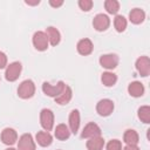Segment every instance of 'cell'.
I'll return each instance as SVG.
<instances>
[{"label": "cell", "mask_w": 150, "mask_h": 150, "mask_svg": "<svg viewBox=\"0 0 150 150\" xmlns=\"http://www.w3.org/2000/svg\"><path fill=\"white\" fill-rule=\"evenodd\" d=\"M34 94H35V84L32 80H25L20 83V86L18 88L19 97L27 100V98H30Z\"/></svg>", "instance_id": "cell-1"}, {"label": "cell", "mask_w": 150, "mask_h": 150, "mask_svg": "<svg viewBox=\"0 0 150 150\" xmlns=\"http://www.w3.org/2000/svg\"><path fill=\"white\" fill-rule=\"evenodd\" d=\"M64 87H66V84H64L63 81H59L56 83V86H52L48 82H43L42 83V91L47 96H50V97H54L55 98L56 96H59L62 93V90L64 89Z\"/></svg>", "instance_id": "cell-2"}, {"label": "cell", "mask_w": 150, "mask_h": 150, "mask_svg": "<svg viewBox=\"0 0 150 150\" xmlns=\"http://www.w3.org/2000/svg\"><path fill=\"white\" fill-rule=\"evenodd\" d=\"M21 69H22V66L20 62L15 61V62H12L7 66L6 68V71H5V77L7 81L9 82H14L19 79L20 76V73H21Z\"/></svg>", "instance_id": "cell-3"}, {"label": "cell", "mask_w": 150, "mask_h": 150, "mask_svg": "<svg viewBox=\"0 0 150 150\" xmlns=\"http://www.w3.org/2000/svg\"><path fill=\"white\" fill-rule=\"evenodd\" d=\"M40 123L45 131H50L54 127V114L50 109H42L40 112Z\"/></svg>", "instance_id": "cell-4"}, {"label": "cell", "mask_w": 150, "mask_h": 150, "mask_svg": "<svg viewBox=\"0 0 150 150\" xmlns=\"http://www.w3.org/2000/svg\"><path fill=\"white\" fill-rule=\"evenodd\" d=\"M33 45H34L35 49H38L40 52L46 50L48 48V45H49L48 38H47L46 33L45 32H41V30L35 32L34 35H33Z\"/></svg>", "instance_id": "cell-5"}, {"label": "cell", "mask_w": 150, "mask_h": 150, "mask_svg": "<svg viewBox=\"0 0 150 150\" xmlns=\"http://www.w3.org/2000/svg\"><path fill=\"white\" fill-rule=\"evenodd\" d=\"M93 26L97 32H103L107 30L108 27L110 26V19L108 15L100 13L97 15H95L94 20H93Z\"/></svg>", "instance_id": "cell-6"}, {"label": "cell", "mask_w": 150, "mask_h": 150, "mask_svg": "<svg viewBox=\"0 0 150 150\" xmlns=\"http://www.w3.org/2000/svg\"><path fill=\"white\" fill-rule=\"evenodd\" d=\"M96 111L101 116H109L114 111V102L109 98H103L98 101L96 104Z\"/></svg>", "instance_id": "cell-7"}, {"label": "cell", "mask_w": 150, "mask_h": 150, "mask_svg": "<svg viewBox=\"0 0 150 150\" xmlns=\"http://www.w3.org/2000/svg\"><path fill=\"white\" fill-rule=\"evenodd\" d=\"M135 66H136V69H137V71L139 73L141 76L146 77L149 75V73H150V60H149L148 56L138 57L136 60Z\"/></svg>", "instance_id": "cell-8"}, {"label": "cell", "mask_w": 150, "mask_h": 150, "mask_svg": "<svg viewBox=\"0 0 150 150\" xmlns=\"http://www.w3.org/2000/svg\"><path fill=\"white\" fill-rule=\"evenodd\" d=\"M35 142L30 134H23L18 142V150H35Z\"/></svg>", "instance_id": "cell-9"}, {"label": "cell", "mask_w": 150, "mask_h": 150, "mask_svg": "<svg viewBox=\"0 0 150 150\" xmlns=\"http://www.w3.org/2000/svg\"><path fill=\"white\" fill-rule=\"evenodd\" d=\"M100 64L105 69H114L118 64V56L115 54H104L100 57Z\"/></svg>", "instance_id": "cell-10"}, {"label": "cell", "mask_w": 150, "mask_h": 150, "mask_svg": "<svg viewBox=\"0 0 150 150\" xmlns=\"http://www.w3.org/2000/svg\"><path fill=\"white\" fill-rule=\"evenodd\" d=\"M96 136H101V129L100 127L94 123V122H90L88 123L83 130H82V134H81V137L82 138H93V137H96Z\"/></svg>", "instance_id": "cell-11"}, {"label": "cell", "mask_w": 150, "mask_h": 150, "mask_svg": "<svg viewBox=\"0 0 150 150\" xmlns=\"http://www.w3.org/2000/svg\"><path fill=\"white\" fill-rule=\"evenodd\" d=\"M18 139V134L12 128H5L1 131V141L6 145H13Z\"/></svg>", "instance_id": "cell-12"}, {"label": "cell", "mask_w": 150, "mask_h": 150, "mask_svg": "<svg viewBox=\"0 0 150 150\" xmlns=\"http://www.w3.org/2000/svg\"><path fill=\"white\" fill-rule=\"evenodd\" d=\"M76 48H77V52H79L81 55H84V56H86V55L91 54L94 46H93V42H91L89 39H81V40L77 42Z\"/></svg>", "instance_id": "cell-13"}, {"label": "cell", "mask_w": 150, "mask_h": 150, "mask_svg": "<svg viewBox=\"0 0 150 150\" xmlns=\"http://www.w3.org/2000/svg\"><path fill=\"white\" fill-rule=\"evenodd\" d=\"M80 128V112L77 109L70 111L69 115V130L73 134H76Z\"/></svg>", "instance_id": "cell-14"}, {"label": "cell", "mask_w": 150, "mask_h": 150, "mask_svg": "<svg viewBox=\"0 0 150 150\" xmlns=\"http://www.w3.org/2000/svg\"><path fill=\"white\" fill-rule=\"evenodd\" d=\"M45 33H46V35H47V38H48V42H49L52 46H56V45L60 43L61 34H60V32H59L55 27H53V26L47 27V29H46Z\"/></svg>", "instance_id": "cell-15"}, {"label": "cell", "mask_w": 150, "mask_h": 150, "mask_svg": "<svg viewBox=\"0 0 150 150\" xmlns=\"http://www.w3.org/2000/svg\"><path fill=\"white\" fill-rule=\"evenodd\" d=\"M145 19V13L143 9L141 8H134L131 9V12L129 13V20L130 22H132L134 25H139L144 21Z\"/></svg>", "instance_id": "cell-16"}, {"label": "cell", "mask_w": 150, "mask_h": 150, "mask_svg": "<svg viewBox=\"0 0 150 150\" xmlns=\"http://www.w3.org/2000/svg\"><path fill=\"white\" fill-rule=\"evenodd\" d=\"M128 93L132 97H141L144 94V86L138 81H134L128 86Z\"/></svg>", "instance_id": "cell-17"}, {"label": "cell", "mask_w": 150, "mask_h": 150, "mask_svg": "<svg viewBox=\"0 0 150 150\" xmlns=\"http://www.w3.org/2000/svg\"><path fill=\"white\" fill-rule=\"evenodd\" d=\"M71 96H73V91L70 89V87L66 86L64 89L62 90V93L55 97V102L57 104H61V105H64L67 103H69V101L71 100Z\"/></svg>", "instance_id": "cell-18"}, {"label": "cell", "mask_w": 150, "mask_h": 150, "mask_svg": "<svg viewBox=\"0 0 150 150\" xmlns=\"http://www.w3.org/2000/svg\"><path fill=\"white\" fill-rule=\"evenodd\" d=\"M54 134H55V137H56L57 139L64 141V139H68V138H69V136H70V130H69V128H68L66 124L61 123V124H57V125H56Z\"/></svg>", "instance_id": "cell-19"}, {"label": "cell", "mask_w": 150, "mask_h": 150, "mask_svg": "<svg viewBox=\"0 0 150 150\" xmlns=\"http://www.w3.org/2000/svg\"><path fill=\"white\" fill-rule=\"evenodd\" d=\"M35 138H36L38 144L41 145V146H48L53 142V137L48 131H39L36 134Z\"/></svg>", "instance_id": "cell-20"}, {"label": "cell", "mask_w": 150, "mask_h": 150, "mask_svg": "<svg viewBox=\"0 0 150 150\" xmlns=\"http://www.w3.org/2000/svg\"><path fill=\"white\" fill-rule=\"evenodd\" d=\"M104 146V139L101 136H96L89 138L87 141V149L88 150H102Z\"/></svg>", "instance_id": "cell-21"}, {"label": "cell", "mask_w": 150, "mask_h": 150, "mask_svg": "<svg viewBox=\"0 0 150 150\" xmlns=\"http://www.w3.org/2000/svg\"><path fill=\"white\" fill-rule=\"evenodd\" d=\"M138 139H139L138 134L132 129H128L123 135V142L125 144H135V145H137Z\"/></svg>", "instance_id": "cell-22"}, {"label": "cell", "mask_w": 150, "mask_h": 150, "mask_svg": "<svg viewBox=\"0 0 150 150\" xmlns=\"http://www.w3.org/2000/svg\"><path fill=\"white\" fill-rule=\"evenodd\" d=\"M101 81L105 87H112L117 82V76H116V74H114L111 71H105L102 74Z\"/></svg>", "instance_id": "cell-23"}, {"label": "cell", "mask_w": 150, "mask_h": 150, "mask_svg": "<svg viewBox=\"0 0 150 150\" xmlns=\"http://www.w3.org/2000/svg\"><path fill=\"white\" fill-rule=\"evenodd\" d=\"M114 26L118 33L124 32L127 28V19L123 15H116L114 19Z\"/></svg>", "instance_id": "cell-24"}, {"label": "cell", "mask_w": 150, "mask_h": 150, "mask_svg": "<svg viewBox=\"0 0 150 150\" xmlns=\"http://www.w3.org/2000/svg\"><path fill=\"white\" fill-rule=\"evenodd\" d=\"M138 118L143 123H150V107L149 105H142L138 109Z\"/></svg>", "instance_id": "cell-25"}, {"label": "cell", "mask_w": 150, "mask_h": 150, "mask_svg": "<svg viewBox=\"0 0 150 150\" xmlns=\"http://www.w3.org/2000/svg\"><path fill=\"white\" fill-rule=\"evenodd\" d=\"M104 8L109 14H116L120 9V2L116 0H107L104 2Z\"/></svg>", "instance_id": "cell-26"}, {"label": "cell", "mask_w": 150, "mask_h": 150, "mask_svg": "<svg viewBox=\"0 0 150 150\" xmlns=\"http://www.w3.org/2000/svg\"><path fill=\"white\" fill-rule=\"evenodd\" d=\"M107 150H122V143L118 139H111L107 144Z\"/></svg>", "instance_id": "cell-27"}, {"label": "cell", "mask_w": 150, "mask_h": 150, "mask_svg": "<svg viewBox=\"0 0 150 150\" xmlns=\"http://www.w3.org/2000/svg\"><path fill=\"white\" fill-rule=\"evenodd\" d=\"M79 7H80L82 11L88 12V11H90L91 7H93V1H91V0H80V1H79Z\"/></svg>", "instance_id": "cell-28"}, {"label": "cell", "mask_w": 150, "mask_h": 150, "mask_svg": "<svg viewBox=\"0 0 150 150\" xmlns=\"http://www.w3.org/2000/svg\"><path fill=\"white\" fill-rule=\"evenodd\" d=\"M7 66V56L4 52H0V69L5 68Z\"/></svg>", "instance_id": "cell-29"}, {"label": "cell", "mask_w": 150, "mask_h": 150, "mask_svg": "<svg viewBox=\"0 0 150 150\" xmlns=\"http://www.w3.org/2000/svg\"><path fill=\"white\" fill-rule=\"evenodd\" d=\"M49 5L53 6V7H60L63 5V1L62 0H59V1H55V0H49Z\"/></svg>", "instance_id": "cell-30"}, {"label": "cell", "mask_w": 150, "mask_h": 150, "mask_svg": "<svg viewBox=\"0 0 150 150\" xmlns=\"http://www.w3.org/2000/svg\"><path fill=\"white\" fill-rule=\"evenodd\" d=\"M123 150H139V148L137 145H135V144H127L123 148Z\"/></svg>", "instance_id": "cell-31"}, {"label": "cell", "mask_w": 150, "mask_h": 150, "mask_svg": "<svg viewBox=\"0 0 150 150\" xmlns=\"http://www.w3.org/2000/svg\"><path fill=\"white\" fill-rule=\"evenodd\" d=\"M27 5H30V6H35V5H39L40 4V1L39 0H35V1H29V0H26L25 1Z\"/></svg>", "instance_id": "cell-32"}, {"label": "cell", "mask_w": 150, "mask_h": 150, "mask_svg": "<svg viewBox=\"0 0 150 150\" xmlns=\"http://www.w3.org/2000/svg\"><path fill=\"white\" fill-rule=\"evenodd\" d=\"M6 150H16V149H14V148H8V149H6Z\"/></svg>", "instance_id": "cell-33"}]
</instances>
